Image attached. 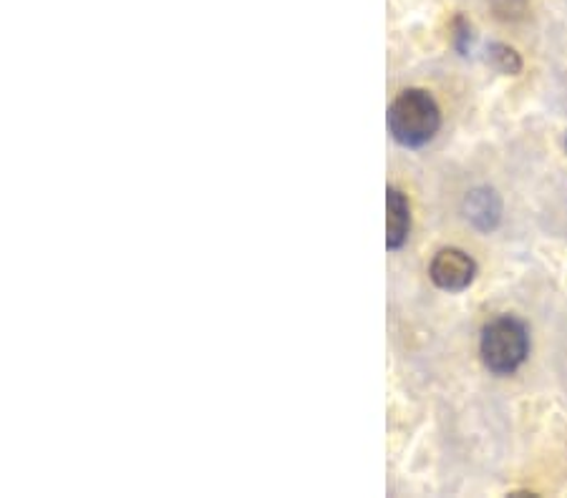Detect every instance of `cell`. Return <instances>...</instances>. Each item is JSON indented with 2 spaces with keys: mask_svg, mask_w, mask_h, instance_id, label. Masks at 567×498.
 Here are the masks:
<instances>
[{
  "mask_svg": "<svg viewBox=\"0 0 567 498\" xmlns=\"http://www.w3.org/2000/svg\"><path fill=\"white\" fill-rule=\"evenodd\" d=\"M441 127V111L434 96L424 88H409L388 109V129L396 144L419 149L429 144Z\"/></svg>",
  "mask_w": 567,
  "mask_h": 498,
  "instance_id": "1",
  "label": "cell"
},
{
  "mask_svg": "<svg viewBox=\"0 0 567 498\" xmlns=\"http://www.w3.org/2000/svg\"><path fill=\"white\" fill-rule=\"evenodd\" d=\"M482 360L494 376H512L529 355V333L517 317H498L482 331Z\"/></svg>",
  "mask_w": 567,
  "mask_h": 498,
  "instance_id": "2",
  "label": "cell"
},
{
  "mask_svg": "<svg viewBox=\"0 0 567 498\" xmlns=\"http://www.w3.org/2000/svg\"><path fill=\"white\" fill-rule=\"evenodd\" d=\"M431 282L447 292H462L477 278V262L457 247H447L437 252L429 267Z\"/></svg>",
  "mask_w": 567,
  "mask_h": 498,
  "instance_id": "3",
  "label": "cell"
},
{
  "mask_svg": "<svg viewBox=\"0 0 567 498\" xmlns=\"http://www.w3.org/2000/svg\"><path fill=\"white\" fill-rule=\"evenodd\" d=\"M464 215L480 232H492V229H498L502 219L500 194L490 190V186L472 190L464 199Z\"/></svg>",
  "mask_w": 567,
  "mask_h": 498,
  "instance_id": "4",
  "label": "cell"
},
{
  "mask_svg": "<svg viewBox=\"0 0 567 498\" xmlns=\"http://www.w3.org/2000/svg\"><path fill=\"white\" fill-rule=\"evenodd\" d=\"M386 245L388 249H402L406 239H409V229H411V212H409V202L398 190H388L386 197Z\"/></svg>",
  "mask_w": 567,
  "mask_h": 498,
  "instance_id": "5",
  "label": "cell"
},
{
  "mask_svg": "<svg viewBox=\"0 0 567 498\" xmlns=\"http://www.w3.org/2000/svg\"><path fill=\"white\" fill-rule=\"evenodd\" d=\"M486 53H490V64L498 71H502V74H510V76L520 74L522 61H520L515 48L504 46V43H492L490 51H486Z\"/></svg>",
  "mask_w": 567,
  "mask_h": 498,
  "instance_id": "6",
  "label": "cell"
},
{
  "mask_svg": "<svg viewBox=\"0 0 567 498\" xmlns=\"http://www.w3.org/2000/svg\"><path fill=\"white\" fill-rule=\"evenodd\" d=\"M457 46L462 53L469 51V46H472V29H469V23L464 21V18H457Z\"/></svg>",
  "mask_w": 567,
  "mask_h": 498,
  "instance_id": "7",
  "label": "cell"
}]
</instances>
